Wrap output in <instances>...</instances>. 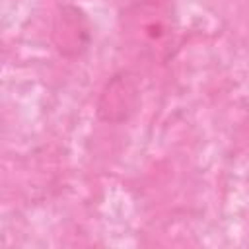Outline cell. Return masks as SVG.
<instances>
[{
	"label": "cell",
	"instance_id": "cell-2",
	"mask_svg": "<svg viewBox=\"0 0 249 249\" xmlns=\"http://www.w3.org/2000/svg\"><path fill=\"white\" fill-rule=\"evenodd\" d=\"M140 88L132 74H115L103 88L97 101V117L105 123H123L138 107Z\"/></svg>",
	"mask_w": 249,
	"mask_h": 249
},
{
	"label": "cell",
	"instance_id": "cell-1",
	"mask_svg": "<svg viewBox=\"0 0 249 249\" xmlns=\"http://www.w3.org/2000/svg\"><path fill=\"white\" fill-rule=\"evenodd\" d=\"M124 39L142 56L165 58L173 47V21L160 0H140L123 14Z\"/></svg>",
	"mask_w": 249,
	"mask_h": 249
},
{
	"label": "cell",
	"instance_id": "cell-3",
	"mask_svg": "<svg viewBox=\"0 0 249 249\" xmlns=\"http://www.w3.org/2000/svg\"><path fill=\"white\" fill-rule=\"evenodd\" d=\"M53 39L56 49L66 56L82 54L89 43V25L82 10L64 6L54 18Z\"/></svg>",
	"mask_w": 249,
	"mask_h": 249
}]
</instances>
